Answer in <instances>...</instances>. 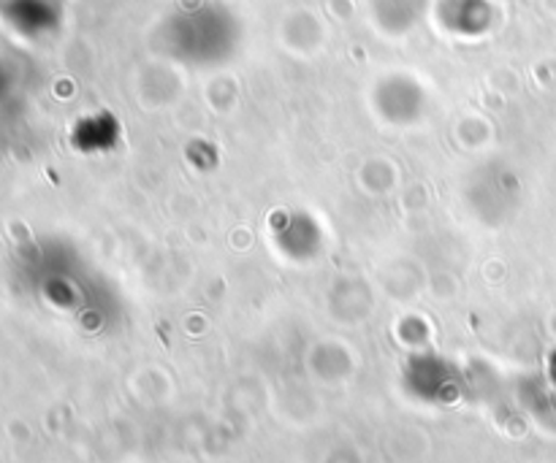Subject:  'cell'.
Instances as JSON below:
<instances>
[{"label":"cell","mask_w":556,"mask_h":463,"mask_svg":"<svg viewBox=\"0 0 556 463\" xmlns=\"http://www.w3.org/2000/svg\"><path fill=\"white\" fill-rule=\"evenodd\" d=\"M242 43V25L228 5L195 0L168 14L161 25V47L177 63L215 68L228 63Z\"/></svg>","instance_id":"cell-1"},{"label":"cell","mask_w":556,"mask_h":463,"mask_svg":"<svg viewBox=\"0 0 556 463\" xmlns=\"http://www.w3.org/2000/svg\"><path fill=\"white\" fill-rule=\"evenodd\" d=\"M271 239L291 260H313L324 249V228L304 209H277L271 217Z\"/></svg>","instance_id":"cell-2"},{"label":"cell","mask_w":556,"mask_h":463,"mask_svg":"<svg viewBox=\"0 0 556 463\" xmlns=\"http://www.w3.org/2000/svg\"><path fill=\"white\" fill-rule=\"evenodd\" d=\"M375 108L389 123L410 125L427 112V92L413 76L394 74L380 81L378 90H375Z\"/></svg>","instance_id":"cell-3"},{"label":"cell","mask_w":556,"mask_h":463,"mask_svg":"<svg viewBox=\"0 0 556 463\" xmlns=\"http://www.w3.org/2000/svg\"><path fill=\"white\" fill-rule=\"evenodd\" d=\"M434 14L443 30L462 38L486 36L494 25V9L489 0H438Z\"/></svg>","instance_id":"cell-4"},{"label":"cell","mask_w":556,"mask_h":463,"mask_svg":"<svg viewBox=\"0 0 556 463\" xmlns=\"http://www.w3.org/2000/svg\"><path fill=\"white\" fill-rule=\"evenodd\" d=\"M369 9H372L380 30L402 36L421 22L429 9V0H369Z\"/></svg>","instance_id":"cell-5"},{"label":"cell","mask_w":556,"mask_h":463,"mask_svg":"<svg viewBox=\"0 0 556 463\" xmlns=\"http://www.w3.org/2000/svg\"><path fill=\"white\" fill-rule=\"evenodd\" d=\"M60 16H63V9L58 0H14L11 3V20L16 30L30 33V36L54 30Z\"/></svg>","instance_id":"cell-6"},{"label":"cell","mask_w":556,"mask_h":463,"mask_svg":"<svg viewBox=\"0 0 556 463\" xmlns=\"http://www.w3.org/2000/svg\"><path fill=\"white\" fill-rule=\"evenodd\" d=\"M79 133L76 144L85 152H106L114 150V144H119V123L106 112L81 119Z\"/></svg>","instance_id":"cell-7"}]
</instances>
